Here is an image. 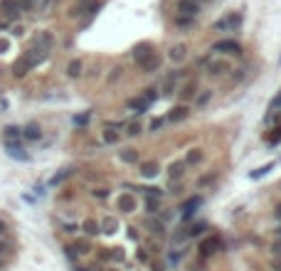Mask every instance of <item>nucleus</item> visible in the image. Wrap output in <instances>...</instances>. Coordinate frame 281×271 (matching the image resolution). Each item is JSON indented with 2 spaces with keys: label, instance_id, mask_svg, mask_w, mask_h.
<instances>
[{
  "label": "nucleus",
  "instance_id": "41",
  "mask_svg": "<svg viewBox=\"0 0 281 271\" xmlns=\"http://www.w3.org/2000/svg\"><path fill=\"white\" fill-rule=\"evenodd\" d=\"M32 3H37V0H20V5H32Z\"/></svg>",
  "mask_w": 281,
  "mask_h": 271
},
{
  "label": "nucleus",
  "instance_id": "3",
  "mask_svg": "<svg viewBox=\"0 0 281 271\" xmlns=\"http://www.w3.org/2000/svg\"><path fill=\"white\" fill-rule=\"evenodd\" d=\"M212 52L239 57V54H242V45H239L237 40H220V42H215V45H212Z\"/></svg>",
  "mask_w": 281,
  "mask_h": 271
},
{
  "label": "nucleus",
  "instance_id": "16",
  "mask_svg": "<svg viewBox=\"0 0 281 271\" xmlns=\"http://www.w3.org/2000/svg\"><path fill=\"white\" fill-rule=\"evenodd\" d=\"M118 210H121V212H133L136 210V198L133 195H121V198H118Z\"/></svg>",
  "mask_w": 281,
  "mask_h": 271
},
{
  "label": "nucleus",
  "instance_id": "7",
  "mask_svg": "<svg viewBox=\"0 0 281 271\" xmlns=\"http://www.w3.org/2000/svg\"><path fill=\"white\" fill-rule=\"evenodd\" d=\"M187 113H190L187 104H178V106H173V108H170V113L166 116V124H180V121H185V119H187Z\"/></svg>",
  "mask_w": 281,
  "mask_h": 271
},
{
  "label": "nucleus",
  "instance_id": "45",
  "mask_svg": "<svg viewBox=\"0 0 281 271\" xmlns=\"http://www.w3.org/2000/svg\"><path fill=\"white\" fill-rule=\"evenodd\" d=\"M197 3H200V0H197Z\"/></svg>",
  "mask_w": 281,
  "mask_h": 271
},
{
  "label": "nucleus",
  "instance_id": "5",
  "mask_svg": "<svg viewBox=\"0 0 281 271\" xmlns=\"http://www.w3.org/2000/svg\"><path fill=\"white\" fill-rule=\"evenodd\" d=\"M239 25H242V15L232 13V15L217 20V22H215V30H217V32H229V30H239Z\"/></svg>",
  "mask_w": 281,
  "mask_h": 271
},
{
  "label": "nucleus",
  "instance_id": "22",
  "mask_svg": "<svg viewBox=\"0 0 281 271\" xmlns=\"http://www.w3.org/2000/svg\"><path fill=\"white\" fill-rule=\"evenodd\" d=\"M67 74L72 76V79H74V76H79V74H82V62H79V59L69 62V67H67Z\"/></svg>",
  "mask_w": 281,
  "mask_h": 271
},
{
  "label": "nucleus",
  "instance_id": "44",
  "mask_svg": "<svg viewBox=\"0 0 281 271\" xmlns=\"http://www.w3.org/2000/svg\"><path fill=\"white\" fill-rule=\"evenodd\" d=\"M3 232H5V224H3V222H0V235H3Z\"/></svg>",
  "mask_w": 281,
  "mask_h": 271
},
{
  "label": "nucleus",
  "instance_id": "32",
  "mask_svg": "<svg viewBox=\"0 0 281 271\" xmlns=\"http://www.w3.org/2000/svg\"><path fill=\"white\" fill-rule=\"evenodd\" d=\"M104 232H116V219L113 217L104 219Z\"/></svg>",
  "mask_w": 281,
  "mask_h": 271
},
{
  "label": "nucleus",
  "instance_id": "21",
  "mask_svg": "<svg viewBox=\"0 0 281 271\" xmlns=\"http://www.w3.org/2000/svg\"><path fill=\"white\" fill-rule=\"evenodd\" d=\"M143 178H155L158 175V163H141V170H138Z\"/></svg>",
  "mask_w": 281,
  "mask_h": 271
},
{
  "label": "nucleus",
  "instance_id": "36",
  "mask_svg": "<svg viewBox=\"0 0 281 271\" xmlns=\"http://www.w3.org/2000/svg\"><path fill=\"white\" fill-rule=\"evenodd\" d=\"M163 124H166V119H155V121L150 124V133H155V131H158L160 126H163Z\"/></svg>",
  "mask_w": 281,
  "mask_h": 271
},
{
  "label": "nucleus",
  "instance_id": "40",
  "mask_svg": "<svg viewBox=\"0 0 281 271\" xmlns=\"http://www.w3.org/2000/svg\"><path fill=\"white\" fill-rule=\"evenodd\" d=\"M5 50H8V42H5V40H0V52H5Z\"/></svg>",
  "mask_w": 281,
  "mask_h": 271
},
{
  "label": "nucleus",
  "instance_id": "8",
  "mask_svg": "<svg viewBox=\"0 0 281 271\" xmlns=\"http://www.w3.org/2000/svg\"><path fill=\"white\" fill-rule=\"evenodd\" d=\"M203 205V198H197V195H192V198H187L183 205H180V215H183V219H190L192 215H195V210Z\"/></svg>",
  "mask_w": 281,
  "mask_h": 271
},
{
  "label": "nucleus",
  "instance_id": "30",
  "mask_svg": "<svg viewBox=\"0 0 281 271\" xmlns=\"http://www.w3.org/2000/svg\"><path fill=\"white\" fill-rule=\"evenodd\" d=\"M141 133V124H129L126 126V136H138Z\"/></svg>",
  "mask_w": 281,
  "mask_h": 271
},
{
  "label": "nucleus",
  "instance_id": "29",
  "mask_svg": "<svg viewBox=\"0 0 281 271\" xmlns=\"http://www.w3.org/2000/svg\"><path fill=\"white\" fill-rule=\"evenodd\" d=\"M84 229H87V235H96V232H99V224H96L94 219H87V222H84Z\"/></svg>",
  "mask_w": 281,
  "mask_h": 271
},
{
  "label": "nucleus",
  "instance_id": "23",
  "mask_svg": "<svg viewBox=\"0 0 281 271\" xmlns=\"http://www.w3.org/2000/svg\"><path fill=\"white\" fill-rule=\"evenodd\" d=\"M271 168H274V163H266V165H262V168L252 170V173H249V178H252V180H259V178H262V175H266Z\"/></svg>",
  "mask_w": 281,
  "mask_h": 271
},
{
  "label": "nucleus",
  "instance_id": "4",
  "mask_svg": "<svg viewBox=\"0 0 281 271\" xmlns=\"http://www.w3.org/2000/svg\"><path fill=\"white\" fill-rule=\"evenodd\" d=\"M175 10H178L180 18H190V20H195V18L200 15V3H197V0H178Z\"/></svg>",
  "mask_w": 281,
  "mask_h": 271
},
{
  "label": "nucleus",
  "instance_id": "31",
  "mask_svg": "<svg viewBox=\"0 0 281 271\" xmlns=\"http://www.w3.org/2000/svg\"><path fill=\"white\" fill-rule=\"evenodd\" d=\"M192 22H195V20H190V18H180V15L175 18V25H178V27H190Z\"/></svg>",
  "mask_w": 281,
  "mask_h": 271
},
{
  "label": "nucleus",
  "instance_id": "19",
  "mask_svg": "<svg viewBox=\"0 0 281 271\" xmlns=\"http://www.w3.org/2000/svg\"><path fill=\"white\" fill-rule=\"evenodd\" d=\"M210 99H212V91L210 89H205V91H200L197 96H195V108L197 111H203L207 104H210Z\"/></svg>",
  "mask_w": 281,
  "mask_h": 271
},
{
  "label": "nucleus",
  "instance_id": "24",
  "mask_svg": "<svg viewBox=\"0 0 281 271\" xmlns=\"http://www.w3.org/2000/svg\"><path fill=\"white\" fill-rule=\"evenodd\" d=\"M25 138L37 141V138H39V126H37V124H30V126L25 128Z\"/></svg>",
  "mask_w": 281,
  "mask_h": 271
},
{
  "label": "nucleus",
  "instance_id": "13",
  "mask_svg": "<svg viewBox=\"0 0 281 271\" xmlns=\"http://www.w3.org/2000/svg\"><path fill=\"white\" fill-rule=\"evenodd\" d=\"M99 10V0H79V5L74 8V15L82 13H96Z\"/></svg>",
  "mask_w": 281,
  "mask_h": 271
},
{
  "label": "nucleus",
  "instance_id": "11",
  "mask_svg": "<svg viewBox=\"0 0 281 271\" xmlns=\"http://www.w3.org/2000/svg\"><path fill=\"white\" fill-rule=\"evenodd\" d=\"M168 59L173 62V64H183L185 59H187V45H173L170 47V52H168Z\"/></svg>",
  "mask_w": 281,
  "mask_h": 271
},
{
  "label": "nucleus",
  "instance_id": "42",
  "mask_svg": "<svg viewBox=\"0 0 281 271\" xmlns=\"http://www.w3.org/2000/svg\"><path fill=\"white\" fill-rule=\"evenodd\" d=\"M274 215H276V217L281 219V205H276V210H274Z\"/></svg>",
  "mask_w": 281,
  "mask_h": 271
},
{
  "label": "nucleus",
  "instance_id": "18",
  "mask_svg": "<svg viewBox=\"0 0 281 271\" xmlns=\"http://www.w3.org/2000/svg\"><path fill=\"white\" fill-rule=\"evenodd\" d=\"M118 158H121L124 163H129V165H136L138 163V153H136V148H124L121 153H118Z\"/></svg>",
  "mask_w": 281,
  "mask_h": 271
},
{
  "label": "nucleus",
  "instance_id": "35",
  "mask_svg": "<svg viewBox=\"0 0 281 271\" xmlns=\"http://www.w3.org/2000/svg\"><path fill=\"white\" fill-rule=\"evenodd\" d=\"M203 229H207V224H203V222H197V224H195V227H192V229L187 232V235H192V237H195V235H200V232H203Z\"/></svg>",
  "mask_w": 281,
  "mask_h": 271
},
{
  "label": "nucleus",
  "instance_id": "20",
  "mask_svg": "<svg viewBox=\"0 0 281 271\" xmlns=\"http://www.w3.org/2000/svg\"><path fill=\"white\" fill-rule=\"evenodd\" d=\"M279 108H281V91H279V94H276V96L271 99V104H269V113H266V119H264L266 124H271V119H274V113H276Z\"/></svg>",
  "mask_w": 281,
  "mask_h": 271
},
{
  "label": "nucleus",
  "instance_id": "17",
  "mask_svg": "<svg viewBox=\"0 0 281 271\" xmlns=\"http://www.w3.org/2000/svg\"><path fill=\"white\" fill-rule=\"evenodd\" d=\"M52 42H55L52 32H39V35H37V40H35V47H39V50H50Z\"/></svg>",
  "mask_w": 281,
  "mask_h": 271
},
{
  "label": "nucleus",
  "instance_id": "26",
  "mask_svg": "<svg viewBox=\"0 0 281 271\" xmlns=\"http://www.w3.org/2000/svg\"><path fill=\"white\" fill-rule=\"evenodd\" d=\"M217 180V173H210V175H203V178H200L197 180V187H207V185H212Z\"/></svg>",
  "mask_w": 281,
  "mask_h": 271
},
{
  "label": "nucleus",
  "instance_id": "2",
  "mask_svg": "<svg viewBox=\"0 0 281 271\" xmlns=\"http://www.w3.org/2000/svg\"><path fill=\"white\" fill-rule=\"evenodd\" d=\"M205 69H207L210 76H225V74L232 72V62L225 59V57H210V62L205 64Z\"/></svg>",
  "mask_w": 281,
  "mask_h": 271
},
{
  "label": "nucleus",
  "instance_id": "10",
  "mask_svg": "<svg viewBox=\"0 0 281 271\" xmlns=\"http://www.w3.org/2000/svg\"><path fill=\"white\" fill-rule=\"evenodd\" d=\"M153 54H155V52H153V45H150V42H141V45L133 47V59H136V64L146 62V59L153 57Z\"/></svg>",
  "mask_w": 281,
  "mask_h": 271
},
{
  "label": "nucleus",
  "instance_id": "33",
  "mask_svg": "<svg viewBox=\"0 0 281 271\" xmlns=\"http://www.w3.org/2000/svg\"><path fill=\"white\" fill-rule=\"evenodd\" d=\"M121 74H124V69H121V67L111 69V76H109V82H116V79H121Z\"/></svg>",
  "mask_w": 281,
  "mask_h": 271
},
{
  "label": "nucleus",
  "instance_id": "14",
  "mask_svg": "<svg viewBox=\"0 0 281 271\" xmlns=\"http://www.w3.org/2000/svg\"><path fill=\"white\" fill-rule=\"evenodd\" d=\"M185 168H187V165H185L183 161L173 163V165L168 168V180H170V182H178V180H180V178L185 175Z\"/></svg>",
  "mask_w": 281,
  "mask_h": 271
},
{
  "label": "nucleus",
  "instance_id": "38",
  "mask_svg": "<svg viewBox=\"0 0 281 271\" xmlns=\"http://www.w3.org/2000/svg\"><path fill=\"white\" fill-rule=\"evenodd\" d=\"M89 121V113H82V116H76L74 119V124H87Z\"/></svg>",
  "mask_w": 281,
  "mask_h": 271
},
{
  "label": "nucleus",
  "instance_id": "43",
  "mask_svg": "<svg viewBox=\"0 0 281 271\" xmlns=\"http://www.w3.org/2000/svg\"><path fill=\"white\" fill-rule=\"evenodd\" d=\"M276 239H281V224L276 227Z\"/></svg>",
  "mask_w": 281,
  "mask_h": 271
},
{
  "label": "nucleus",
  "instance_id": "1",
  "mask_svg": "<svg viewBox=\"0 0 281 271\" xmlns=\"http://www.w3.org/2000/svg\"><path fill=\"white\" fill-rule=\"evenodd\" d=\"M200 256L203 259H207V256H212V254H217L220 249H225V242H222V237L220 235H207L203 242H200Z\"/></svg>",
  "mask_w": 281,
  "mask_h": 271
},
{
  "label": "nucleus",
  "instance_id": "39",
  "mask_svg": "<svg viewBox=\"0 0 281 271\" xmlns=\"http://www.w3.org/2000/svg\"><path fill=\"white\" fill-rule=\"evenodd\" d=\"M271 249H274V254H281V239H276V242H274V247H271Z\"/></svg>",
  "mask_w": 281,
  "mask_h": 271
},
{
  "label": "nucleus",
  "instance_id": "9",
  "mask_svg": "<svg viewBox=\"0 0 281 271\" xmlns=\"http://www.w3.org/2000/svg\"><path fill=\"white\" fill-rule=\"evenodd\" d=\"M205 161V150L203 148H190L187 153H185V158H183V163L187 165V168H195V165H200Z\"/></svg>",
  "mask_w": 281,
  "mask_h": 271
},
{
  "label": "nucleus",
  "instance_id": "27",
  "mask_svg": "<svg viewBox=\"0 0 281 271\" xmlns=\"http://www.w3.org/2000/svg\"><path fill=\"white\" fill-rule=\"evenodd\" d=\"M146 212H150V215L158 212V198H146Z\"/></svg>",
  "mask_w": 281,
  "mask_h": 271
},
{
  "label": "nucleus",
  "instance_id": "34",
  "mask_svg": "<svg viewBox=\"0 0 281 271\" xmlns=\"http://www.w3.org/2000/svg\"><path fill=\"white\" fill-rule=\"evenodd\" d=\"M15 136H20V128L18 126H8L5 128V138H15Z\"/></svg>",
  "mask_w": 281,
  "mask_h": 271
},
{
  "label": "nucleus",
  "instance_id": "28",
  "mask_svg": "<svg viewBox=\"0 0 281 271\" xmlns=\"http://www.w3.org/2000/svg\"><path fill=\"white\" fill-rule=\"evenodd\" d=\"M266 141H269L271 145H276V143H281V126H279V128H274V131H271V133L266 136Z\"/></svg>",
  "mask_w": 281,
  "mask_h": 271
},
{
  "label": "nucleus",
  "instance_id": "25",
  "mask_svg": "<svg viewBox=\"0 0 281 271\" xmlns=\"http://www.w3.org/2000/svg\"><path fill=\"white\" fill-rule=\"evenodd\" d=\"M118 138H121V136H118V131H113V128L104 131V143H118Z\"/></svg>",
  "mask_w": 281,
  "mask_h": 271
},
{
  "label": "nucleus",
  "instance_id": "6",
  "mask_svg": "<svg viewBox=\"0 0 281 271\" xmlns=\"http://www.w3.org/2000/svg\"><path fill=\"white\" fill-rule=\"evenodd\" d=\"M20 10H22V5L18 3V0H0V13H3L8 20L20 18Z\"/></svg>",
  "mask_w": 281,
  "mask_h": 271
},
{
  "label": "nucleus",
  "instance_id": "12",
  "mask_svg": "<svg viewBox=\"0 0 281 271\" xmlns=\"http://www.w3.org/2000/svg\"><path fill=\"white\" fill-rule=\"evenodd\" d=\"M195 96H197V79H190L187 84L180 87V99H183V101H190V99H195Z\"/></svg>",
  "mask_w": 281,
  "mask_h": 271
},
{
  "label": "nucleus",
  "instance_id": "37",
  "mask_svg": "<svg viewBox=\"0 0 281 271\" xmlns=\"http://www.w3.org/2000/svg\"><path fill=\"white\" fill-rule=\"evenodd\" d=\"M94 198H99V200H104V198H109V190H104V187H99V190H94Z\"/></svg>",
  "mask_w": 281,
  "mask_h": 271
},
{
  "label": "nucleus",
  "instance_id": "15",
  "mask_svg": "<svg viewBox=\"0 0 281 271\" xmlns=\"http://www.w3.org/2000/svg\"><path fill=\"white\" fill-rule=\"evenodd\" d=\"M138 67H141V72L153 74V72H158V69H160V57H158V54H153V57H148L146 62H141Z\"/></svg>",
  "mask_w": 281,
  "mask_h": 271
}]
</instances>
